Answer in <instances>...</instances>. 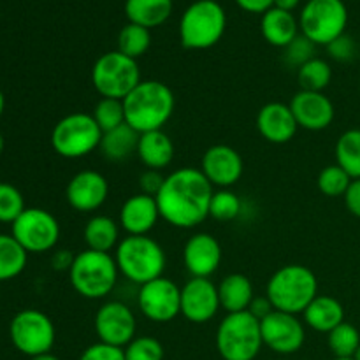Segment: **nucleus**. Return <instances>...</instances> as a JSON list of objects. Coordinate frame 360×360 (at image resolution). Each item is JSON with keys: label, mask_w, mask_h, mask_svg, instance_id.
I'll return each mask as SVG.
<instances>
[{"label": "nucleus", "mask_w": 360, "mask_h": 360, "mask_svg": "<svg viewBox=\"0 0 360 360\" xmlns=\"http://www.w3.org/2000/svg\"><path fill=\"white\" fill-rule=\"evenodd\" d=\"M137 157L148 169L162 171L171 165L172 158H174V144L164 130L141 134L139 144H137Z\"/></svg>", "instance_id": "b1692460"}, {"label": "nucleus", "mask_w": 360, "mask_h": 360, "mask_svg": "<svg viewBox=\"0 0 360 360\" xmlns=\"http://www.w3.org/2000/svg\"><path fill=\"white\" fill-rule=\"evenodd\" d=\"M327 49H329L330 56H333L334 60H338V62H350L355 56V51H357L354 39L348 37V35L345 34L341 35V37H338L334 42H330V44L327 46Z\"/></svg>", "instance_id": "79ce46f5"}, {"label": "nucleus", "mask_w": 360, "mask_h": 360, "mask_svg": "<svg viewBox=\"0 0 360 360\" xmlns=\"http://www.w3.org/2000/svg\"><path fill=\"white\" fill-rule=\"evenodd\" d=\"M333 79V69L322 58H311L297 69V81L301 90L323 91Z\"/></svg>", "instance_id": "2f4dec72"}, {"label": "nucleus", "mask_w": 360, "mask_h": 360, "mask_svg": "<svg viewBox=\"0 0 360 360\" xmlns=\"http://www.w3.org/2000/svg\"><path fill=\"white\" fill-rule=\"evenodd\" d=\"M27 250L11 234H0V281L20 276L27 266Z\"/></svg>", "instance_id": "c756f323"}, {"label": "nucleus", "mask_w": 360, "mask_h": 360, "mask_svg": "<svg viewBox=\"0 0 360 360\" xmlns=\"http://www.w3.org/2000/svg\"><path fill=\"white\" fill-rule=\"evenodd\" d=\"M136 315L122 301L105 302L95 313V333L101 343L125 348L136 338Z\"/></svg>", "instance_id": "2eb2a0df"}, {"label": "nucleus", "mask_w": 360, "mask_h": 360, "mask_svg": "<svg viewBox=\"0 0 360 360\" xmlns=\"http://www.w3.org/2000/svg\"><path fill=\"white\" fill-rule=\"evenodd\" d=\"M259 134L273 144H287L297 134V122L290 111V105L281 102H269L262 105L257 115Z\"/></svg>", "instance_id": "412c9836"}, {"label": "nucleus", "mask_w": 360, "mask_h": 360, "mask_svg": "<svg viewBox=\"0 0 360 360\" xmlns=\"http://www.w3.org/2000/svg\"><path fill=\"white\" fill-rule=\"evenodd\" d=\"M327 345L334 359H352L360 347V333L355 326L343 322L327 334Z\"/></svg>", "instance_id": "473e14b6"}, {"label": "nucleus", "mask_w": 360, "mask_h": 360, "mask_svg": "<svg viewBox=\"0 0 360 360\" xmlns=\"http://www.w3.org/2000/svg\"><path fill=\"white\" fill-rule=\"evenodd\" d=\"M115 260L120 274L139 287L160 278L167 262L162 246L150 236H127L116 246Z\"/></svg>", "instance_id": "20e7f679"}, {"label": "nucleus", "mask_w": 360, "mask_h": 360, "mask_svg": "<svg viewBox=\"0 0 360 360\" xmlns=\"http://www.w3.org/2000/svg\"><path fill=\"white\" fill-rule=\"evenodd\" d=\"M238 6H241L243 9L248 11V13H266L271 7L274 6V0H236Z\"/></svg>", "instance_id": "a18cd8bd"}, {"label": "nucleus", "mask_w": 360, "mask_h": 360, "mask_svg": "<svg viewBox=\"0 0 360 360\" xmlns=\"http://www.w3.org/2000/svg\"><path fill=\"white\" fill-rule=\"evenodd\" d=\"M160 218L157 199L144 193L129 197L120 210V227L127 236H148Z\"/></svg>", "instance_id": "4be33fe9"}, {"label": "nucleus", "mask_w": 360, "mask_h": 360, "mask_svg": "<svg viewBox=\"0 0 360 360\" xmlns=\"http://www.w3.org/2000/svg\"><path fill=\"white\" fill-rule=\"evenodd\" d=\"M88 250L109 253L120 245V224L105 214L90 218L83 231Z\"/></svg>", "instance_id": "bb28decb"}, {"label": "nucleus", "mask_w": 360, "mask_h": 360, "mask_svg": "<svg viewBox=\"0 0 360 360\" xmlns=\"http://www.w3.org/2000/svg\"><path fill=\"white\" fill-rule=\"evenodd\" d=\"M299 2H301V0H274L273 7H278V9L288 11V13H292V11H294L295 7L299 6Z\"/></svg>", "instance_id": "09e8293b"}, {"label": "nucleus", "mask_w": 360, "mask_h": 360, "mask_svg": "<svg viewBox=\"0 0 360 360\" xmlns=\"http://www.w3.org/2000/svg\"><path fill=\"white\" fill-rule=\"evenodd\" d=\"M352 181L354 179L348 176V172L338 164H334L327 165L326 169L320 171L319 178H316V186L327 197H343Z\"/></svg>", "instance_id": "c9c22d12"}, {"label": "nucleus", "mask_w": 360, "mask_h": 360, "mask_svg": "<svg viewBox=\"0 0 360 360\" xmlns=\"http://www.w3.org/2000/svg\"><path fill=\"white\" fill-rule=\"evenodd\" d=\"M28 360H60V359L55 357L53 354H44V355H37V357H30Z\"/></svg>", "instance_id": "8fccbe9b"}, {"label": "nucleus", "mask_w": 360, "mask_h": 360, "mask_svg": "<svg viewBox=\"0 0 360 360\" xmlns=\"http://www.w3.org/2000/svg\"><path fill=\"white\" fill-rule=\"evenodd\" d=\"M334 360H354V359H334Z\"/></svg>", "instance_id": "5fc2aeb1"}, {"label": "nucleus", "mask_w": 360, "mask_h": 360, "mask_svg": "<svg viewBox=\"0 0 360 360\" xmlns=\"http://www.w3.org/2000/svg\"><path fill=\"white\" fill-rule=\"evenodd\" d=\"M262 341L271 352L280 355H292L302 348L306 341L304 323L297 315L283 311H273L260 320Z\"/></svg>", "instance_id": "4468645a"}, {"label": "nucleus", "mask_w": 360, "mask_h": 360, "mask_svg": "<svg viewBox=\"0 0 360 360\" xmlns=\"http://www.w3.org/2000/svg\"><path fill=\"white\" fill-rule=\"evenodd\" d=\"M245 164L234 148L227 144H214L207 148L200 160V172L207 181L218 188H231L241 179Z\"/></svg>", "instance_id": "f3484780"}, {"label": "nucleus", "mask_w": 360, "mask_h": 360, "mask_svg": "<svg viewBox=\"0 0 360 360\" xmlns=\"http://www.w3.org/2000/svg\"><path fill=\"white\" fill-rule=\"evenodd\" d=\"M141 81L137 60L129 58L118 49L98 56L91 69V84L102 98L123 101Z\"/></svg>", "instance_id": "6e6552de"}, {"label": "nucleus", "mask_w": 360, "mask_h": 360, "mask_svg": "<svg viewBox=\"0 0 360 360\" xmlns=\"http://www.w3.org/2000/svg\"><path fill=\"white\" fill-rule=\"evenodd\" d=\"M241 199L232 190L220 188L211 197L210 217L217 221H232L241 213Z\"/></svg>", "instance_id": "e433bc0d"}, {"label": "nucleus", "mask_w": 360, "mask_h": 360, "mask_svg": "<svg viewBox=\"0 0 360 360\" xmlns=\"http://www.w3.org/2000/svg\"><path fill=\"white\" fill-rule=\"evenodd\" d=\"M224 7L214 0H197L185 11L179 23V39L186 49H207L224 37Z\"/></svg>", "instance_id": "0eeeda50"}, {"label": "nucleus", "mask_w": 360, "mask_h": 360, "mask_svg": "<svg viewBox=\"0 0 360 360\" xmlns=\"http://www.w3.org/2000/svg\"><path fill=\"white\" fill-rule=\"evenodd\" d=\"M287 53H285V58H287V62L290 63V65H304L308 60L315 58L313 56V51H315V44H313L309 39H306L304 35L302 37H295V41H292L290 44L287 46Z\"/></svg>", "instance_id": "ea45409f"}, {"label": "nucleus", "mask_w": 360, "mask_h": 360, "mask_svg": "<svg viewBox=\"0 0 360 360\" xmlns=\"http://www.w3.org/2000/svg\"><path fill=\"white\" fill-rule=\"evenodd\" d=\"M348 11L343 0H309L299 18L302 35L313 44L329 46L345 34Z\"/></svg>", "instance_id": "9d476101"}, {"label": "nucleus", "mask_w": 360, "mask_h": 360, "mask_svg": "<svg viewBox=\"0 0 360 360\" xmlns=\"http://www.w3.org/2000/svg\"><path fill=\"white\" fill-rule=\"evenodd\" d=\"M218 297H220V308L227 313L248 311L255 299L252 280L241 273L229 274L218 285Z\"/></svg>", "instance_id": "393cba45"}, {"label": "nucleus", "mask_w": 360, "mask_h": 360, "mask_svg": "<svg viewBox=\"0 0 360 360\" xmlns=\"http://www.w3.org/2000/svg\"><path fill=\"white\" fill-rule=\"evenodd\" d=\"M352 359H354V360H360V347H359V350L355 352V355H354V357H352Z\"/></svg>", "instance_id": "864d4df0"}, {"label": "nucleus", "mask_w": 360, "mask_h": 360, "mask_svg": "<svg viewBox=\"0 0 360 360\" xmlns=\"http://www.w3.org/2000/svg\"><path fill=\"white\" fill-rule=\"evenodd\" d=\"M139 132L132 129L130 125L123 123L118 129L109 130L102 134V141L98 150L102 151L108 160L122 162L137 153V144H139Z\"/></svg>", "instance_id": "cd10ccee"}, {"label": "nucleus", "mask_w": 360, "mask_h": 360, "mask_svg": "<svg viewBox=\"0 0 360 360\" xmlns=\"http://www.w3.org/2000/svg\"><path fill=\"white\" fill-rule=\"evenodd\" d=\"M25 207V199L20 190L11 183L0 181V221L2 224H14Z\"/></svg>", "instance_id": "4c0bfd02"}, {"label": "nucleus", "mask_w": 360, "mask_h": 360, "mask_svg": "<svg viewBox=\"0 0 360 360\" xmlns=\"http://www.w3.org/2000/svg\"><path fill=\"white\" fill-rule=\"evenodd\" d=\"M213 185L200 169L181 167L165 176L160 192L155 197L164 218L176 229H193L210 217Z\"/></svg>", "instance_id": "f257e3e1"}, {"label": "nucleus", "mask_w": 360, "mask_h": 360, "mask_svg": "<svg viewBox=\"0 0 360 360\" xmlns=\"http://www.w3.org/2000/svg\"><path fill=\"white\" fill-rule=\"evenodd\" d=\"M125 13L130 23L150 30L167 21L172 13V0H127Z\"/></svg>", "instance_id": "c85d7f7f"}, {"label": "nucleus", "mask_w": 360, "mask_h": 360, "mask_svg": "<svg viewBox=\"0 0 360 360\" xmlns=\"http://www.w3.org/2000/svg\"><path fill=\"white\" fill-rule=\"evenodd\" d=\"M248 311L252 313L253 316H257L259 320H262L264 316H267L271 311H273V306H271L269 299L267 297H255Z\"/></svg>", "instance_id": "49530a36"}, {"label": "nucleus", "mask_w": 360, "mask_h": 360, "mask_svg": "<svg viewBox=\"0 0 360 360\" xmlns=\"http://www.w3.org/2000/svg\"><path fill=\"white\" fill-rule=\"evenodd\" d=\"M102 130L86 112H72L60 120L51 132V146L63 158H83L101 146Z\"/></svg>", "instance_id": "1a4fd4ad"}, {"label": "nucleus", "mask_w": 360, "mask_h": 360, "mask_svg": "<svg viewBox=\"0 0 360 360\" xmlns=\"http://www.w3.org/2000/svg\"><path fill=\"white\" fill-rule=\"evenodd\" d=\"M220 309L218 287L210 278H192L181 288V315L192 323H206Z\"/></svg>", "instance_id": "dca6fc26"}, {"label": "nucleus", "mask_w": 360, "mask_h": 360, "mask_svg": "<svg viewBox=\"0 0 360 360\" xmlns=\"http://www.w3.org/2000/svg\"><path fill=\"white\" fill-rule=\"evenodd\" d=\"M316 295H319V281L315 273L301 264H288L280 267L267 281L266 297L276 311L290 313V315L304 313Z\"/></svg>", "instance_id": "7ed1b4c3"}, {"label": "nucleus", "mask_w": 360, "mask_h": 360, "mask_svg": "<svg viewBox=\"0 0 360 360\" xmlns=\"http://www.w3.org/2000/svg\"><path fill=\"white\" fill-rule=\"evenodd\" d=\"M304 323L316 333L329 334L345 322V308L333 295H316L302 313Z\"/></svg>", "instance_id": "5701e85b"}, {"label": "nucleus", "mask_w": 360, "mask_h": 360, "mask_svg": "<svg viewBox=\"0 0 360 360\" xmlns=\"http://www.w3.org/2000/svg\"><path fill=\"white\" fill-rule=\"evenodd\" d=\"M164 181H165V176H162L160 171L146 169V171H144L139 178L141 193H144V195L157 197L158 192H160L162 185H164Z\"/></svg>", "instance_id": "37998d69"}, {"label": "nucleus", "mask_w": 360, "mask_h": 360, "mask_svg": "<svg viewBox=\"0 0 360 360\" xmlns=\"http://www.w3.org/2000/svg\"><path fill=\"white\" fill-rule=\"evenodd\" d=\"M4 151V137H2V134H0V153H2Z\"/></svg>", "instance_id": "603ef678"}, {"label": "nucleus", "mask_w": 360, "mask_h": 360, "mask_svg": "<svg viewBox=\"0 0 360 360\" xmlns=\"http://www.w3.org/2000/svg\"><path fill=\"white\" fill-rule=\"evenodd\" d=\"M260 30L264 39L276 48H287L292 41H295L299 30V23L294 14L288 11H281L278 7H271L266 11L260 21Z\"/></svg>", "instance_id": "a878e982"}, {"label": "nucleus", "mask_w": 360, "mask_h": 360, "mask_svg": "<svg viewBox=\"0 0 360 360\" xmlns=\"http://www.w3.org/2000/svg\"><path fill=\"white\" fill-rule=\"evenodd\" d=\"M345 206L354 217L360 218V179H354L343 195Z\"/></svg>", "instance_id": "c03bdc74"}, {"label": "nucleus", "mask_w": 360, "mask_h": 360, "mask_svg": "<svg viewBox=\"0 0 360 360\" xmlns=\"http://www.w3.org/2000/svg\"><path fill=\"white\" fill-rule=\"evenodd\" d=\"M11 227V236L27 250V253L49 252L60 239L58 220L41 207H27Z\"/></svg>", "instance_id": "f8f14e48"}, {"label": "nucleus", "mask_w": 360, "mask_h": 360, "mask_svg": "<svg viewBox=\"0 0 360 360\" xmlns=\"http://www.w3.org/2000/svg\"><path fill=\"white\" fill-rule=\"evenodd\" d=\"M214 343L224 360H255L264 347L260 320L250 311L227 313L218 326Z\"/></svg>", "instance_id": "423d86ee"}, {"label": "nucleus", "mask_w": 360, "mask_h": 360, "mask_svg": "<svg viewBox=\"0 0 360 360\" xmlns=\"http://www.w3.org/2000/svg\"><path fill=\"white\" fill-rule=\"evenodd\" d=\"M151 44L150 30L136 23H129L118 34V51L129 58L137 60L148 51Z\"/></svg>", "instance_id": "72a5a7b5"}, {"label": "nucleus", "mask_w": 360, "mask_h": 360, "mask_svg": "<svg viewBox=\"0 0 360 360\" xmlns=\"http://www.w3.org/2000/svg\"><path fill=\"white\" fill-rule=\"evenodd\" d=\"M174 94L162 81H141L125 98V122L136 132L162 130L174 112Z\"/></svg>", "instance_id": "f03ea898"}, {"label": "nucleus", "mask_w": 360, "mask_h": 360, "mask_svg": "<svg viewBox=\"0 0 360 360\" xmlns=\"http://www.w3.org/2000/svg\"><path fill=\"white\" fill-rule=\"evenodd\" d=\"M290 111L297 122L299 129L309 132H320L330 127L334 115V104L323 91L301 90L292 97Z\"/></svg>", "instance_id": "a211bd4d"}, {"label": "nucleus", "mask_w": 360, "mask_h": 360, "mask_svg": "<svg viewBox=\"0 0 360 360\" xmlns=\"http://www.w3.org/2000/svg\"><path fill=\"white\" fill-rule=\"evenodd\" d=\"M4 109H6V97H4L2 90H0V116H2Z\"/></svg>", "instance_id": "3c124183"}, {"label": "nucleus", "mask_w": 360, "mask_h": 360, "mask_svg": "<svg viewBox=\"0 0 360 360\" xmlns=\"http://www.w3.org/2000/svg\"><path fill=\"white\" fill-rule=\"evenodd\" d=\"M118 266L111 253L84 250L74 255L69 280L74 290L84 299H104L115 290L118 281Z\"/></svg>", "instance_id": "39448f33"}, {"label": "nucleus", "mask_w": 360, "mask_h": 360, "mask_svg": "<svg viewBox=\"0 0 360 360\" xmlns=\"http://www.w3.org/2000/svg\"><path fill=\"white\" fill-rule=\"evenodd\" d=\"M137 304L148 320L167 323L181 315V288L169 278L160 276L139 288Z\"/></svg>", "instance_id": "ddd939ff"}, {"label": "nucleus", "mask_w": 360, "mask_h": 360, "mask_svg": "<svg viewBox=\"0 0 360 360\" xmlns=\"http://www.w3.org/2000/svg\"><path fill=\"white\" fill-rule=\"evenodd\" d=\"M336 164L348 172L352 179H360V129H350L336 143Z\"/></svg>", "instance_id": "7c9ffc66"}, {"label": "nucleus", "mask_w": 360, "mask_h": 360, "mask_svg": "<svg viewBox=\"0 0 360 360\" xmlns=\"http://www.w3.org/2000/svg\"><path fill=\"white\" fill-rule=\"evenodd\" d=\"M123 352L125 360H164V347L151 336H136Z\"/></svg>", "instance_id": "58836bf2"}, {"label": "nucleus", "mask_w": 360, "mask_h": 360, "mask_svg": "<svg viewBox=\"0 0 360 360\" xmlns=\"http://www.w3.org/2000/svg\"><path fill=\"white\" fill-rule=\"evenodd\" d=\"M183 262L192 278H210L221 264V246L217 238L207 232H197L186 241Z\"/></svg>", "instance_id": "aec40b11"}, {"label": "nucleus", "mask_w": 360, "mask_h": 360, "mask_svg": "<svg viewBox=\"0 0 360 360\" xmlns=\"http://www.w3.org/2000/svg\"><path fill=\"white\" fill-rule=\"evenodd\" d=\"M109 195V183L101 172L81 171L69 181L65 190L67 202L79 213H91L105 202Z\"/></svg>", "instance_id": "6ab92c4d"}, {"label": "nucleus", "mask_w": 360, "mask_h": 360, "mask_svg": "<svg viewBox=\"0 0 360 360\" xmlns=\"http://www.w3.org/2000/svg\"><path fill=\"white\" fill-rule=\"evenodd\" d=\"M79 360H125V352H123V348L111 347V345L98 341V343L90 345L81 354Z\"/></svg>", "instance_id": "a19ab883"}, {"label": "nucleus", "mask_w": 360, "mask_h": 360, "mask_svg": "<svg viewBox=\"0 0 360 360\" xmlns=\"http://www.w3.org/2000/svg\"><path fill=\"white\" fill-rule=\"evenodd\" d=\"M9 336L14 348L27 357L51 354L56 330L51 319L39 309H23L11 320Z\"/></svg>", "instance_id": "9b49d317"}, {"label": "nucleus", "mask_w": 360, "mask_h": 360, "mask_svg": "<svg viewBox=\"0 0 360 360\" xmlns=\"http://www.w3.org/2000/svg\"><path fill=\"white\" fill-rule=\"evenodd\" d=\"M91 116L97 122V125L101 127L102 134L118 129L120 125L127 123L123 101H118V98H101L95 104Z\"/></svg>", "instance_id": "f704fd0d"}, {"label": "nucleus", "mask_w": 360, "mask_h": 360, "mask_svg": "<svg viewBox=\"0 0 360 360\" xmlns=\"http://www.w3.org/2000/svg\"><path fill=\"white\" fill-rule=\"evenodd\" d=\"M74 262V257H70L67 252H58L53 257V267L58 271H69Z\"/></svg>", "instance_id": "de8ad7c7"}]
</instances>
